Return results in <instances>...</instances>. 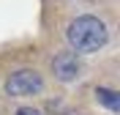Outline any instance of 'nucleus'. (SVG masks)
<instances>
[{"label":"nucleus","mask_w":120,"mask_h":115,"mask_svg":"<svg viewBox=\"0 0 120 115\" xmlns=\"http://www.w3.org/2000/svg\"><path fill=\"white\" fill-rule=\"evenodd\" d=\"M66 38L71 44V52H96L106 44V25L98 19V16H76L71 19L66 28Z\"/></svg>","instance_id":"nucleus-1"},{"label":"nucleus","mask_w":120,"mask_h":115,"mask_svg":"<svg viewBox=\"0 0 120 115\" xmlns=\"http://www.w3.org/2000/svg\"><path fill=\"white\" fill-rule=\"evenodd\" d=\"M41 88H44V79L33 69H19L6 79V93L8 96H33Z\"/></svg>","instance_id":"nucleus-2"},{"label":"nucleus","mask_w":120,"mask_h":115,"mask_svg":"<svg viewBox=\"0 0 120 115\" xmlns=\"http://www.w3.org/2000/svg\"><path fill=\"white\" fill-rule=\"evenodd\" d=\"M52 69L55 74L63 79V82H68V79H74L76 74H79V60H76V52H57L52 60Z\"/></svg>","instance_id":"nucleus-3"},{"label":"nucleus","mask_w":120,"mask_h":115,"mask_svg":"<svg viewBox=\"0 0 120 115\" xmlns=\"http://www.w3.org/2000/svg\"><path fill=\"white\" fill-rule=\"evenodd\" d=\"M96 96L101 104H106L109 110H120V96L115 91H109V88H96Z\"/></svg>","instance_id":"nucleus-4"},{"label":"nucleus","mask_w":120,"mask_h":115,"mask_svg":"<svg viewBox=\"0 0 120 115\" xmlns=\"http://www.w3.org/2000/svg\"><path fill=\"white\" fill-rule=\"evenodd\" d=\"M16 115H44V112H38V110H33V107H19Z\"/></svg>","instance_id":"nucleus-5"}]
</instances>
